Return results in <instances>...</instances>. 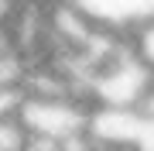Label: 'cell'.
Instances as JSON below:
<instances>
[{
    "instance_id": "2",
    "label": "cell",
    "mask_w": 154,
    "mask_h": 151,
    "mask_svg": "<svg viewBox=\"0 0 154 151\" xmlns=\"http://www.w3.org/2000/svg\"><path fill=\"white\" fill-rule=\"evenodd\" d=\"M154 86V72L134 55V48L127 45L120 55L93 72L89 79V103L93 106H123V110H140L147 90Z\"/></svg>"
},
{
    "instance_id": "4",
    "label": "cell",
    "mask_w": 154,
    "mask_h": 151,
    "mask_svg": "<svg viewBox=\"0 0 154 151\" xmlns=\"http://www.w3.org/2000/svg\"><path fill=\"white\" fill-rule=\"evenodd\" d=\"M72 4L99 28L120 34H130L137 24L154 17V0H72Z\"/></svg>"
},
{
    "instance_id": "6",
    "label": "cell",
    "mask_w": 154,
    "mask_h": 151,
    "mask_svg": "<svg viewBox=\"0 0 154 151\" xmlns=\"http://www.w3.org/2000/svg\"><path fill=\"white\" fill-rule=\"evenodd\" d=\"M130 48H134V55L154 72V17L144 21V24H137V28L130 31Z\"/></svg>"
},
{
    "instance_id": "5",
    "label": "cell",
    "mask_w": 154,
    "mask_h": 151,
    "mask_svg": "<svg viewBox=\"0 0 154 151\" xmlns=\"http://www.w3.org/2000/svg\"><path fill=\"white\" fill-rule=\"evenodd\" d=\"M31 148H34V137L21 124V117L14 110L0 113V151H31Z\"/></svg>"
},
{
    "instance_id": "1",
    "label": "cell",
    "mask_w": 154,
    "mask_h": 151,
    "mask_svg": "<svg viewBox=\"0 0 154 151\" xmlns=\"http://www.w3.org/2000/svg\"><path fill=\"white\" fill-rule=\"evenodd\" d=\"M89 110L93 103L82 96H21L14 106L31 137L48 144H69L75 137H86Z\"/></svg>"
},
{
    "instance_id": "3",
    "label": "cell",
    "mask_w": 154,
    "mask_h": 151,
    "mask_svg": "<svg viewBox=\"0 0 154 151\" xmlns=\"http://www.w3.org/2000/svg\"><path fill=\"white\" fill-rule=\"evenodd\" d=\"M144 113L140 110H123V106H93L89 110V127L86 137L93 151H106V148H130L140 134Z\"/></svg>"
},
{
    "instance_id": "7",
    "label": "cell",
    "mask_w": 154,
    "mask_h": 151,
    "mask_svg": "<svg viewBox=\"0 0 154 151\" xmlns=\"http://www.w3.org/2000/svg\"><path fill=\"white\" fill-rule=\"evenodd\" d=\"M134 151H154V117H144L140 134L134 141Z\"/></svg>"
}]
</instances>
